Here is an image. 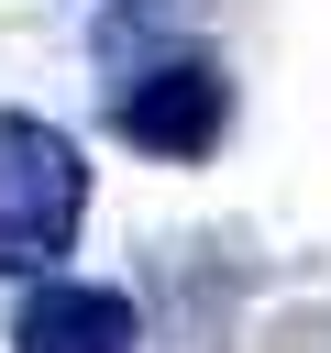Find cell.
I'll return each mask as SVG.
<instances>
[{
    "mask_svg": "<svg viewBox=\"0 0 331 353\" xmlns=\"http://www.w3.org/2000/svg\"><path fill=\"white\" fill-rule=\"evenodd\" d=\"M77 221H88V154L33 121V110H0V276H55L77 254Z\"/></svg>",
    "mask_w": 331,
    "mask_h": 353,
    "instance_id": "1",
    "label": "cell"
},
{
    "mask_svg": "<svg viewBox=\"0 0 331 353\" xmlns=\"http://www.w3.org/2000/svg\"><path fill=\"white\" fill-rule=\"evenodd\" d=\"M99 121H110V143L188 165V154H210V143L232 132V77H221L199 44H177V55L110 66V110H99Z\"/></svg>",
    "mask_w": 331,
    "mask_h": 353,
    "instance_id": "2",
    "label": "cell"
},
{
    "mask_svg": "<svg viewBox=\"0 0 331 353\" xmlns=\"http://www.w3.org/2000/svg\"><path fill=\"white\" fill-rule=\"evenodd\" d=\"M132 298L121 287H66V276H33L11 298V353H132Z\"/></svg>",
    "mask_w": 331,
    "mask_h": 353,
    "instance_id": "3",
    "label": "cell"
},
{
    "mask_svg": "<svg viewBox=\"0 0 331 353\" xmlns=\"http://www.w3.org/2000/svg\"><path fill=\"white\" fill-rule=\"evenodd\" d=\"M199 22H210V0H110L88 44H99V66H143V55L199 44Z\"/></svg>",
    "mask_w": 331,
    "mask_h": 353,
    "instance_id": "4",
    "label": "cell"
}]
</instances>
